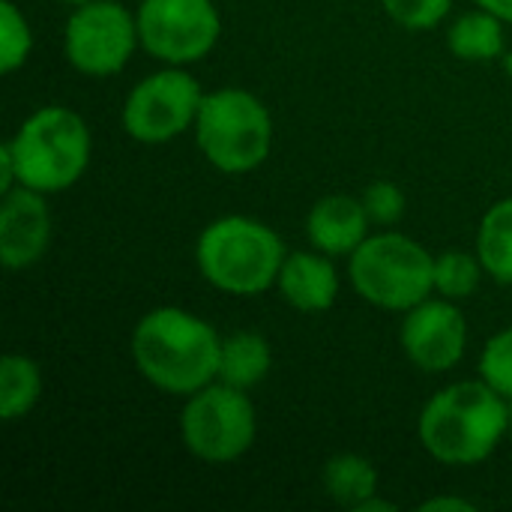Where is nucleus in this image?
Wrapping results in <instances>:
<instances>
[{
    "label": "nucleus",
    "instance_id": "obj_28",
    "mask_svg": "<svg viewBox=\"0 0 512 512\" xmlns=\"http://www.w3.org/2000/svg\"><path fill=\"white\" fill-rule=\"evenodd\" d=\"M504 69H507V75L512 78V51L510 54H504Z\"/></svg>",
    "mask_w": 512,
    "mask_h": 512
},
{
    "label": "nucleus",
    "instance_id": "obj_13",
    "mask_svg": "<svg viewBox=\"0 0 512 512\" xmlns=\"http://www.w3.org/2000/svg\"><path fill=\"white\" fill-rule=\"evenodd\" d=\"M276 288L291 309L321 315L330 312L339 300V270L330 255L318 249H297L288 252Z\"/></svg>",
    "mask_w": 512,
    "mask_h": 512
},
{
    "label": "nucleus",
    "instance_id": "obj_7",
    "mask_svg": "<svg viewBox=\"0 0 512 512\" xmlns=\"http://www.w3.org/2000/svg\"><path fill=\"white\" fill-rule=\"evenodd\" d=\"M258 438V414L249 390L213 381L186 396L180 411L183 447L207 465H231L243 459Z\"/></svg>",
    "mask_w": 512,
    "mask_h": 512
},
{
    "label": "nucleus",
    "instance_id": "obj_27",
    "mask_svg": "<svg viewBox=\"0 0 512 512\" xmlns=\"http://www.w3.org/2000/svg\"><path fill=\"white\" fill-rule=\"evenodd\" d=\"M399 507L393 504V501H387V498H381V495H372L369 501H363L360 507L354 512H396Z\"/></svg>",
    "mask_w": 512,
    "mask_h": 512
},
{
    "label": "nucleus",
    "instance_id": "obj_6",
    "mask_svg": "<svg viewBox=\"0 0 512 512\" xmlns=\"http://www.w3.org/2000/svg\"><path fill=\"white\" fill-rule=\"evenodd\" d=\"M192 132L201 156L222 174H249L261 168L273 150L270 108L240 87L204 93Z\"/></svg>",
    "mask_w": 512,
    "mask_h": 512
},
{
    "label": "nucleus",
    "instance_id": "obj_12",
    "mask_svg": "<svg viewBox=\"0 0 512 512\" xmlns=\"http://www.w3.org/2000/svg\"><path fill=\"white\" fill-rule=\"evenodd\" d=\"M48 195L12 186L0 204V264L6 270H27L51 246V207Z\"/></svg>",
    "mask_w": 512,
    "mask_h": 512
},
{
    "label": "nucleus",
    "instance_id": "obj_2",
    "mask_svg": "<svg viewBox=\"0 0 512 512\" xmlns=\"http://www.w3.org/2000/svg\"><path fill=\"white\" fill-rule=\"evenodd\" d=\"M510 399L480 381L438 390L420 411L417 438L423 450L450 468H474L492 459L510 426Z\"/></svg>",
    "mask_w": 512,
    "mask_h": 512
},
{
    "label": "nucleus",
    "instance_id": "obj_11",
    "mask_svg": "<svg viewBox=\"0 0 512 512\" xmlns=\"http://www.w3.org/2000/svg\"><path fill=\"white\" fill-rule=\"evenodd\" d=\"M399 345L405 357L426 375H444L456 369L468 351V321L456 300L426 297L405 312L399 327Z\"/></svg>",
    "mask_w": 512,
    "mask_h": 512
},
{
    "label": "nucleus",
    "instance_id": "obj_10",
    "mask_svg": "<svg viewBox=\"0 0 512 512\" xmlns=\"http://www.w3.org/2000/svg\"><path fill=\"white\" fill-rule=\"evenodd\" d=\"M135 18L141 48L165 66L204 60L222 36L213 0H141Z\"/></svg>",
    "mask_w": 512,
    "mask_h": 512
},
{
    "label": "nucleus",
    "instance_id": "obj_15",
    "mask_svg": "<svg viewBox=\"0 0 512 512\" xmlns=\"http://www.w3.org/2000/svg\"><path fill=\"white\" fill-rule=\"evenodd\" d=\"M447 48L465 63H489L507 54L504 21L486 9H471L447 27Z\"/></svg>",
    "mask_w": 512,
    "mask_h": 512
},
{
    "label": "nucleus",
    "instance_id": "obj_23",
    "mask_svg": "<svg viewBox=\"0 0 512 512\" xmlns=\"http://www.w3.org/2000/svg\"><path fill=\"white\" fill-rule=\"evenodd\" d=\"M360 198H363V207H366L372 225H381V228L399 225L402 216H405V210H408V198L399 189V183L384 180V177L381 180H372Z\"/></svg>",
    "mask_w": 512,
    "mask_h": 512
},
{
    "label": "nucleus",
    "instance_id": "obj_29",
    "mask_svg": "<svg viewBox=\"0 0 512 512\" xmlns=\"http://www.w3.org/2000/svg\"><path fill=\"white\" fill-rule=\"evenodd\" d=\"M60 3H66V6L75 9V6H84V3H90V0H60Z\"/></svg>",
    "mask_w": 512,
    "mask_h": 512
},
{
    "label": "nucleus",
    "instance_id": "obj_14",
    "mask_svg": "<svg viewBox=\"0 0 512 512\" xmlns=\"http://www.w3.org/2000/svg\"><path fill=\"white\" fill-rule=\"evenodd\" d=\"M369 228L372 219L363 207V198L345 192L318 198L306 213V237L312 249L330 258H348L369 237Z\"/></svg>",
    "mask_w": 512,
    "mask_h": 512
},
{
    "label": "nucleus",
    "instance_id": "obj_9",
    "mask_svg": "<svg viewBox=\"0 0 512 512\" xmlns=\"http://www.w3.org/2000/svg\"><path fill=\"white\" fill-rule=\"evenodd\" d=\"M138 45V18L117 0L75 6L63 27V57L75 72L90 78L123 72Z\"/></svg>",
    "mask_w": 512,
    "mask_h": 512
},
{
    "label": "nucleus",
    "instance_id": "obj_20",
    "mask_svg": "<svg viewBox=\"0 0 512 512\" xmlns=\"http://www.w3.org/2000/svg\"><path fill=\"white\" fill-rule=\"evenodd\" d=\"M483 273L486 270L477 252H462V249L441 252L435 255V294L462 303L477 294Z\"/></svg>",
    "mask_w": 512,
    "mask_h": 512
},
{
    "label": "nucleus",
    "instance_id": "obj_8",
    "mask_svg": "<svg viewBox=\"0 0 512 512\" xmlns=\"http://www.w3.org/2000/svg\"><path fill=\"white\" fill-rule=\"evenodd\" d=\"M204 90L186 66H165L141 78L123 102L120 120L138 144H168L195 126Z\"/></svg>",
    "mask_w": 512,
    "mask_h": 512
},
{
    "label": "nucleus",
    "instance_id": "obj_1",
    "mask_svg": "<svg viewBox=\"0 0 512 512\" xmlns=\"http://www.w3.org/2000/svg\"><path fill=\"white\" fill-rule=\"evenodd\" d=\"M129 351L150 387L186 399L219 378L222 336L189 309L159 306L138 318Z\"/></svg>",
    "mask_w": 512,
    "mask_h": 512
},
{
    "label": "nucleus",
    "instance_id": "obj_17",
    "mask_svg": "<svg viewBox=\"0 0 512 512\" xmlns=\"http://www.w3.org/2000/svg\"><path fill=\"white\" fill-rule=\"evenodd\" d=\"M321 483H324V492L336 504H342V507H348V510L354 512L363 501L378 495L381 477H378V468L366 456H360V453H339V456H330L324 462Z\"/></svg>",
    "mask_w": 512,
    "mask_h": 512
},
{
    "label": "nucleus",
    "instance_id": "obj_4",
    "mask_svg": "<svg viewBox=\"0 0 512 512\" xmlns=\"http://www.w3.org/2000/svg\"><path fill=\"white\" fill-rule=\"evenodd\" d=\"M3 147L12 156L18 186L57 195L84 177L93 153V135L78 111L66 105H42Z\"/></svg>",
    "mask_w": 512,
    "mask_h": 512
},
{
    "label": "nucleus",
    "instance_id": "obj_18",
    "mask_svg": "<svg viewBox=\"0 0 512 512\" xmlns=\"http://www.w3.org/2000/svg\"><path fill=\"white\" fill-rule=\"evenodd\" d=\"M42 399V369L33 357L9 351L0 360V417L3 423L24 420Z\"/></svg>",
    "mask_w": 512,
    "mask_h": 512
},
{
    "label": "nucleus",
    "instance_id": "obj_19",
    "mask_svg": "<svg viewBox=\"0 0 512 512\" xmlns=\"http://www.w3.org/2000/svg\"><path fill=\"white\" fill-rule=\"evenodd\" d=\"M477 255L486 276L498 285H512V195L495 201L477 228Z\"/></svg>",
    "mask_w": 512,
    "mask_h": 512
},
{
    "label": "nucleus",
    "instance_id": "obj_25",
    "mask_svg": "<svg viewBox=\"0 0 512 512\" xmlns=\"http://www.w3.org/2000/svg\"><path fill=\"white\" fill-rule=\"evenodd\" d=\"M474 512V504L465 501V498H456V495H438V498H429L420 504V512Z\"/></svg>",
    "mask_w": 512,
    "mask_h": 512
},
{
    "label": "nucleus",
    "instance_id": "obj_3",
    "mask_svg": "<svg viewBox=\"0 0 512 512\" xmlns=\"http://www.w3.org/2000/svg\"><path fill=\"white\" fill-rule=\"evenodd\" d=\"M288 258L282 237L252 216H219L195 240V264L207 285L231 297H255L276 288Z\"/></svg>",
    "mask_w": 512,
    "mask_h": 512
},
{
    "label": "nucleus",
    "instance_id": "obj_21",
    "mask_svg": "<svg viewBox=\"0 0 512 512\" xmlns=\"http://www.w3.org/2000/svg\"><path fill=\"white\" fill-rule=\"evenodd\" d=\"M33 51V30L15 0H0V72H18Z\"/></svg>",
    "mask_w": 512,
    "mask_h": 512
},
{
    "label": "nucleus",
    "instance_id": "obj_26",
    "mask_svg": "<svg viewBox=\"0 0 512 512\" xmlns=\"http://www.w3.org/2000/svg\"><path fill=\"white\" fill-rule=\"evenodd\" d=\"M474 6H480V9H486V12H492V15H498L504 24H512V0H474Z\"/></svg>",
    "mask_w": 512,
    "mask_h": 512
},
{
    "label": "nucleus",
    "instance_id": "obj_24",
    "mask_svg": "<svg viewBox=\"0 0 512 512\" xmlns=\"http://www.w3.org/2000/svg\"><path fill=\"white\" fill-rule=\"evenodd\" d=\"M381 6L390 15V21L420 33L438 27L450 15L453 0H381Z\"/></svg>",
    "mask_w": 512,
    "mask_h": 512
},
{
    "label": "nucleus",
    "instance_id": "obj_16",
    "mask_svg": "<svg viewBox=\"0 0 512 512\" xmlns=\"http://www.w3.org/2000/svg\"><path fill=\"white\" fill-rule=\"evenodd\" d=\"M273 366L270 342L255 330H240L231 336H222V354H219V381L252 390L258 387Z\"/></svg>",
    "mask_w": 512,
    "mask_h": 512
},
{
    "label": "nucleus",
    "instance_id": "obj_22",
    "mask_svg": "<svg viewBox=\"0 0 512 512\" xmlns=\"http://www.w3.org/2000/svg\"><path fill=\"white\" fill-rule=\"evenodd\" d=\"M480 378L498 390L504 399H512V327L498 330L480 354Z\"/></svg>",
    "mask_w": 512,
    "mask_h": 512
},
{
    "label": "nucleus",
    "instance_id": "obj_5",
    "mask_svg": "<svg viewBox=\"0 0 512 512\" xmlns=\"http://www.w3.org/2000/svg\"><path fill=\"white\" fill-rule=\"evenodd\" d=\"M348 279L369 306L405 315L435 294V255L420 240L384 228L348 255Z\"/></svg>",
    "mask_w": 512,
    "mask_h": 512
}]
</instances>
